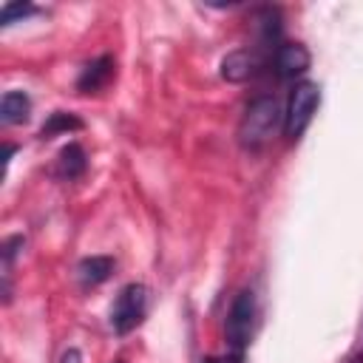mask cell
<instances>
[{"instance_id":"9","label":"cell","mask_w":363,"mask_h":363,"mask_svg":"<svg viewBox=\"0 0 363 363\" xmlns=\"http://www.w3.org/2000/svg\"><path fill=\"white\" fill-rule=\"evenodd\" d=\"M31 113V99L26 91H6L0 102V119L3 125H20Z\"/></svg>"},{"instance_id":"1","label":"cell","mask_w":363,"mask_h":363,"mask_svg":"<svg viewBox=\"0 0 363 363\" xmlns=\"http://www.w3.org/2000/svg\"><path fill=\"white\" fill-rule=\"evenodd\" d=\"M278 125H281V108H278L275 96H255L247 105V111L241 116V125H238L241 147H247V150L264 147L275 136Z\"/></svg>"},{"instance_id":"15","label":"cell","mask_w":363,"mask_h":363,"mask_svg":"<svg viewBox=\"0 0 363 363\" xmlns=\"http://www.w3.org/2000/svg\"><path fill=\"white\" fill-rule=\"evenodd\" d=\"M82 357H79V352L77 349H68L65 354H62V363H79Z\"/></svg>"},{"instance_id":"17","label":"cell","mask_w":363,"mask_h":363,"mask_svg":"<svg viewBox=\"0 0 363 363\" xmlns=\"http://www.w3.org/2000/svg\"><path fill=\"white\" fill-rule=\"evenodd\" d=\"M346 363H363V352H360V354H354V357H349Z\"/></svg>"},{"instance_id":"13","label":"cell","mask_w":363,"mask_h":363,"mask_svg":"<svg viewBox=\"0 0 363 363\" xmlns=\"http://www.w3.org/2000/svg\"><path fill=\"white\" fill-rule=\"evenodd\" d=\"M28 14H37V6H31V3H6L3 11H0V23L11 26L17 17H28Z\"/></svg>"},{"instance_id":"12","label":"cell","mask_w":363,"mask_h":363,"mask_svg":"<svg viewBox=\"0 0 363 363\" xmlns=\"http://www.w3.org/2000/svg\"><path fill=\"white\" fill-rule=\"evenodd\" d=\"M255 23H258V34H261V43H275L278 37H281V20H278V9H261L258 11V17H255Z\"/></svg>"},{"instance_id":"4","label":"cell","mask_w":363,"mask_h":363,"mask_svg":"<svg viewBox=\"0 0 363 363\" xmlns=\"http://www.w3.org/2000/svg\"><path fill=\"white\" fill-rule=\"evenodd\" d=\"M318 102H320V88L315 82H298L292 96H289V108L284 113V130L289 139H298L306 125L312 122L315 111H318Z\"/></svg>"},{"instance_id":"18","label":"cell","mask_w":363,"mask_h":363,"mask_svg":"<svg viewBox=\"0 0 363 363\" xmlns=\"http://www.w3.org/2000/svg\"><path fill=\"white\" fill-rule=\"evenodd\" d=\"M204 363H221V360H216V357H207V360H204Z\"/></svg>"},{"instance_id":"6","label":"cell","mask_w":363,"mask_h":363,"mask_svg":"<svg viewBox=\"0 0 363 363\" xmlns=\"http://www.w3.org/2000/svg\"><path fill=\"white\" fill-rule=\"evenodd\" d=\"M258 68H261V57H258L252 48L230 51V54L221 60V77L230 79V82H244V79L255 77Z\"/></svg>"},{"instance_id":"5","label":"cell","mask_w":363,"mask_h":363,"mask_svg":"<svg viewBox=\"0 0 363 363\" xmlns=\"http://www.w3.org/2000/svg\"><path fill=\"white\" fill-rule=\"evenodd\" d=\"M312 57L306 51V45L301 43H281L275 48V71L281 79H295L301 74H306Z\"/></svg>"},{"instance_id":"7","label":"cell","mask_w":363,"mask_h":363,"mask_svg":"<svg viewBox=\"0 0 363 363\" xmlns=\"http://www.w3.org/2000/svg\"><path fill=\"white\" fill-rule=\"evenodd\" d=\"M111 77H113V57L102 54V57H96L94 62H88V65L82 68V74H79V79H77V88H79L82 94H94V91H99V88H105V85L111 82Z\"/></svg>"},{"instance_id":"10","label":"cell","mask_w":363,"mask_h":363,"mask_svg":"<svg viewBox=\"0 0 363 363\" xmlns=\"http://www.w3.org/2000/svg\"><path fill=\"white\" fill-rule=\"evenodd\" d=\"M111 272H113V258L111 255H91V258H82L79 267H77V275L85 286L102 284Z\"/></svg>"},{"instance_id":"2","label":"cell","mask_w":363,"mask_h":363,"mask_svg":"<svg viewBox=\"0 0 363 363\" xmlns=\"http://www.w3.org/2000/svg\"><path fill=\"white\" fill-rule=\"evenodd\" d=\"M252 329H255V295H252V289H241L230 306L227 326H224V337H227V346L233 354H241L247 349Z\"/></svg>"},{"instance_id":"14","label":"cell","mask_w":363,"mask_h":363,"mask_svg":"<svg viewBox=\"0 0 363 363\" xmlns=\"http://www.w3.org/2000/svg\"><path fill=\"white\" fill-rule=\"evenodd\" d=\"M26 241H23V235H11V238H6V244H3V261H6V267L11 264V258L17 255V247H23Z\"/></svg>"},{"instance_id":"11","label":"cell","mask_w":363,"mask_h":363,"mask_svg":"<svg viewBox=\"0 0 363 363\" xmlns=\"http://www.w3.org/2000/svg\"><path fill=\"white\" fill-rule=\"evenodd\" d=\"M79 128H82V119H77L74 113H62V111H57V113H51L48 122L40 128V136H43V139H51V136H57V133L79 130Z\"/></svg>"},{"instance_id":"8","label":"cell","mask_w":363,"mask_h":363,"mask_svg":"<svg viewBox=\"0 0 363 363\" xmlns=\"http://www.w3.org/2000/svg\"><path fill=\"white\" fill-rule=\"evenodd\" d=\"M85 167H88V156H85L82 145L68 142V145L60 150V156H57V176L71 182V179H79V176L85 173Z\"/></svg>"},{"instance_id":"3","label":"cell","mask_w":363,"mask_h":363,"mask_svg":"<svg viewBox=\"0 0 363 363\" xmlns=\"http://www.w3.org/2000/svg\"><path fill=\"white\" fill-rule=\"evenodd\" d=\"M147 312V286L145 284H128L119 289L113 306H111V329L116 335L133 332Z\"/></svg>"},{"instance_id":"16","label":"cell","mask_w":363,"mask_h":363,"mask_svg":"<svg viewBox=\"0 0 363 363\" xmlns=\"http://www.w3.org/2000/svg\"><path fill=\"white\" fill-rule=\"evenodd\" d=\"M221 363H241V354H230L227 360H221Z\"/></svg>"}]
</instances>
